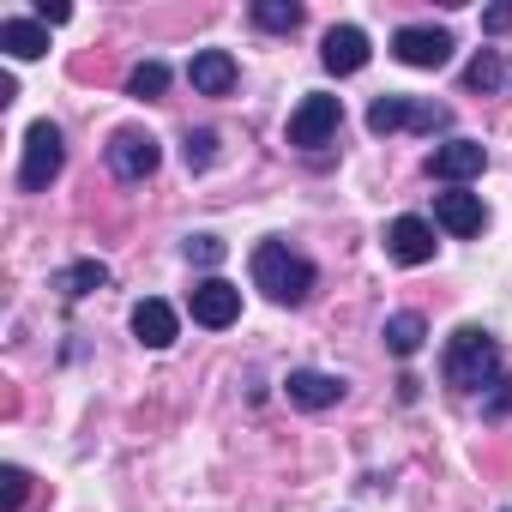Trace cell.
Returning a JSON list of instances; mask_svg holds the SVG:
<instances>
[{
    "mask_svg": "<svg viewBox=\"0 0 512 512\" xmlns=\"http://www.w3.org/2000/svg\"><path fill=\"white\" fill-rule=\"evenodd\" d=\"M506 512H512V506H506Z\"/></svg>",
    "mask_w": 512,
    "mask_h": 512,
    "instance_id": "cell-28",
    "label": "cell"
},
{
    "mask_svg": "<svg viewBox=\"0 0 512 512\" xmlns=\"http://www.w3.org/2000/svg\"><path fill=\"white\" fill-rule=\"evenodd\" d=\"M320 61H326V73H362V67H368V37H362L356 25H332Z\"/></svg>",
    "mask_w": 512,
    "mask_h": 512,
    "instance_id": "cell-12",
    "label": "cell"
},
{
    "mask_svg": "<svg viewBox=\"0 0 512 512\" xmlns=\"http://www.w3.org/2000/svg\"><path fill=\"white\" fill-rule=\"evenodd\" d=\"M127 91H133V97H145V103H151V97H163V91H169V67H163V61H139V67L127 73Z\"/></svg>",
    "mask_w": 512,
    "mask_h": 512,
    "instance_id": "cell-20",
    "label": "cell"
},
{
    "mask_svg": "<svg viewBox=\"0 0 512 512\" xmlns=\"http://www.w3.org/2000/svg\"><path fill=\"white\" fill-rule=\"evenodd\" d=\"M422 338H428V320H422V314H392V320H386V350H392V356H416Z\"/></svg>",
    "mask_w": 512,
    "mask_h": 512,
    "instance_id": "cell-17",
    "label": "cell"
},
{
    "mask_svg": "<svg viewBox=\"0 0 512 512\" xmlns=\"http://www.w3.org/2000/svg\"><path fill=\"white\" fill-rule=\"evenodd\" d=\"M217 157V133H187V169H205Z\"/></svg>",
    "mask_w": 512,
    "mask_h": 512,
    "instance_id": "cell-23",
    "label": "cell"
},
{
    "mask_svg": "<svg viewBox=\"0 0 512 512\" xmlns=\"http://www.w3.org/2000/svg\"><path fill=\"white\" fill-rule=\"evenodd\" d=\"M0 49L13 61H37V55H49V25L43 19H7L0 25Z\"/></svg>",
    "mask_w": 512,
    "mask_h": 512,
    "instance_id": "cell-16",
    "label": "cell"
},
{
    "mask_svg": "<svg viewBox=\"0 0 512 512\" xmlns=\"http://www.w3.org/2000/svg\"><path fill=\"white\" fill-rule=\"evenodd\" d=\"M386 253L398 266H428L434 260V229L422 223V217H398L392 229H386Z\"/></svg>",
    "mask_w": 512,
    "mask_h": 512,
    "instance_id": "cell-10",
    "label": "cell"
},
{
    "mask_svg": "<svg viewBox=\"0 0 512 512\" xmlns=\"http://www.w3.org/2000/svg\"><path fill=\"white\" fill-rule=\"evenodd\" d=\"M61 157H67L61 127H55V121H31V133H25V163H19V187H25V193H43V187L61 175Z\"/></svg>",
    "mask_w": 512,
    "mask_h": 512,
    "instance_id": "cell-3",
    "label": "cell"
},
{
    "mask_svg": "<svg viewBox=\"0 0 512 512\" xmlns=\"http://www.w3.org/2000/svg\"><path fill=\"white\" fill-rule=\"evenodd\" d=\"M284 386H290V404H302V410H326V404L344 398V380L338 374H320V368H296Z\"/></svg>",
    "mask_w": 512,
    "mask_h": 512,
    "instance_id": "cell-13",
    "label": "cell"
},
{
    "mask_svg": "<svg viewBox=\"0 0 512 512\" xmlns=\"http://www.w3.org/2000/svg\"><path fill=\"white\" fill-rule=\"evenodd\" d=\"M187 79H193L199 97H229V91H235V61H229L223 49H205V55H193Z\"/></svg>",
    "mask_w": 512,
    "mask_h": 512,
    "instance_id": "cell-14",
    "label": "cell"
},
{
    "mask_svg": "<svg viewBox=\"0 0 512 512\" xmlns=\"http://www.w3.org/2000/svg\"><path fill=\"white\" fill-rule=\"evenodd\" d=\"M0 506H7V512H19V506H25V470H19V464L0 470Z\"/></svg>",
    "mask_w": 512,
    "mask_h": 512,
    "instance_id": "cell-22",
    "label": "cell"
},
{
    "mask_svg": "<svg viewBox=\"0 0 512 512\" xmlns=\"http://www.w3.org/2000/svg\"><path fill=\"white\" fill-rule=\"evenodd\" d=\"M103 284H109V266H103V260H79V266H67V272L55 278L61 296H91V290H103Z\"/></svg>",
    "mask_w": 512,
    "mask_h": 512,
    "instance_id": "cell-18",
    "label": "cell"
},
{
    "mask_svg": "<svg viewBox=\"0 0 512 512\" xmlns=\"http://www.w3.org/2000/svg\"><path fill=\"white\" fill-rule=\"evenodd\" d=\"M235 314H241V290H235V284H223V278L193 284V320H199V326L223 332V326H235Z\"/></svg>",
    "mask_w": 512,
    "mask_h": 512,
    "instance_id": "cell-9",
    "label": "cell"
},
{
    "mask_svg": "<svg viewBox=\"0 0 512 512\" xmlns=\"http://www.w3.org/2000/svg\"><path fill=\"white\" fill-rule=\"evenodd\" d=\"M488 169V151L476 145V139H446V145H434V157H428V175L434 181H470V175H482Z\"/></svg>",
    "mask_w": 512,
    "mask_h": 512,
    "instance_id": "cell-8",
    "label": "cell"
},
{
    "mask_svg": "<svg viewBox=\"0 0 512 512\" xmlns=\"http://www.w3.org/2000/svg\"><path fill=\"white\" fill-rule=\"evenodd\" d=\"M500 79H506V67H500V55H494V49H482V55L464 67V85H470V91H494Z\"/></svg>",
    "mask_w": 512,
    "mask_h": 512,
    "instance_id": "cell-21",
    "label": "cell"
},
{
    "mask_svg": "<svg viewBox=\"0 0 512 512\" xmlns=\"http://www.w3.org/2000/svg\"><path fill=\"white\" fill-rule=\"evenodd\" d=\"M133 338H139L145 350H169V344H175V308L157 302V296L139 302V308H133Z\"/></svg>",
    "mask_w": 512,
    "mask_h": 512,
    "instance_id": "cell-15",
    "label": "cell"
},
{
    "mask_svg": "<svg viewBox=\"0 0 512 512\" xmlns=\"http://www.w3.org/2000/svg\"><path fill=\"white\" fill-rule=\"evenodd\" d=\"M253 284H260L272 302H308V290H314V266L302 260V253H290L284 241H260L253 247Z\"/></svg>",
    "mask_w": 512,
    "mask_h": 512,
    "instance_id": "cell-2",
    "label": "cell"
},
{
    "mask_svg": "<svg viewBox=\"0 0 512 512\" xmlns=\"http://www.w3.org/2000/svg\"><path fill=\"white\" fill-rule=\"evenodd\" d=\"M37 19H43V25H67V19H73V7H61V0L49 7V0H43V7H37Z\"/></svg>",
    "mask_w": 512,
    "mask_h": 512,
    "instance_id": "cell-26",
    "label": "cell"
},
{
    "mask_svg": "<svg viewBox=\"0 0 512 512\" xmlns=\"http://www.w3.org/2000/svg\"><path fill=\"white\" fill-rule=\"evenodd\" d=\"M253 25H260V31H296L302 7H296V0H260V7H253Z\"/></svg>",
    "mask_w": 512,
    "mask_h": 512,
    "instance_id": "cell-19",
    "label": "cell"
},
{
    "mask_svg": "<svg viewBox=\"0 0 512 512\" xmlns=\"http://www.w3.org/2000/svg\"><path fill=\"white\" fill-rule=\"evenodd\" d=\"M157 163H163V151H157V139H151V133L121 127V133L109 139V169H115L121 181H145V175H157Z\"/></svg>",
    "mask_w": 512,
    "mask_h": 512,
    "instance_id": "cell-6",
    "label": "cell"
},
{
    "mask_svg": "<svg viewBox=\"0 0 512 512\" xmlns=\"http://www.w3.org/2000/svg\"><path fill=\"white\" fill-rule=\"evenodd\" d=\"M434 223H440V229H452V235H482L488 211H482V199H476V193L452 187V193H440V199H434Z\"/></svg>",
    "mask_w": 512,
    "mask_h": 512,
    "instance_id": "cell-11",
    "label": "cell"
},
{
    "mask_svg": "<svg viewBox=\"0 0 512 512\" xmlns=\"http://www.w3.org/2000/svg\"><path fill=\"white\" fill-rule=\"evenodd\" d=\"M187 260L217 266V260H223V241H217V235H193V241H187Z\"/></svg>",
    "mask_w": 512,
    "mask_h": 512,
    "instance_id": "cell-24",
    "label": "cell"
},
{
    "mask_svg": "<svg viewBox=\"0 0 512 512\" xmlns=\"http://www.w3.org/2000/svg\"><path fill=\"white\" fill-rule=\"evenodd\" d=\"M392 55L404 61V67H446L452 61V37L446 31H434V25H404L398 37H392Z\"/></svg>",
    "mask_w": 512,
    "mask_h": 512,
    "instance_id": "cell-7",
    "label": "cell"
},
{
    "mask_svg": "<svg viewBox=\"0 0 512 512\" xmlns=\"http://www.w3.org/2000/svg\"><path fill=\"white\" fill-rule=\"evenodd\" d=\"M338 127H344V103L326 97V91H314V97H302V109L290 115V145H296V151H320V145L338 139Z\"/></svg>",
    "mask_w": 512,
    "mask_h": 512,
    "instance_id": "cell-4",
    "label": "cell"
},
{
    "mask_svg": "<svg viewBox=\"0 0 512 512\" xmlns=\"http://www.w3.org/2000/svg\"><path fill=\"white\" fill-rule=\"evenodd\" d=\"M488 416H512V380H500V386L488 392Z\"/></svg>",
    "mask_w": 512,
    "mask_h": 512,
    "instance_id": "cell-25",
    "label": "cell"
},
{
    "mask_svg": "<svg viewBox=\"0 0 512 512\" xmlns=\"http://www.w3.org/2000/svg\"><path fill=\"white\" fill-rule=\"evenodd\" d=\"M446 121H452V109H440V103H410V97H374V109H368V133H398V127L440 133Z\"/></svg>",
    "mask_w": 512,
    "mask_h": 512,
    "instance_id": "cell-5",
    "label": "cell"
},
{
    "mask_svg": "<svg viewBox=\"0 0 512 512\" xmlns=\"http://www.w3.org/2000/svg\"><path fill=\"white\" fill-rule=\"evenodd\" d=\"M446 386H458V392H494L500 386V344L482 326H458L446 338Z\"/></svg>",
    "mask_w": 512,
    "mask_h": 512,
    "instance_id": "cell-1",
    "label": "cell"
},
{
    "mask_svg": "<svg viewBox=\"0 0 512 512\" xmlns=\"http://www.w3.org/2000/svg\"><path fill=\"white\" fill-rule=\"evenodd\" d=\"M482 25H488V31H506V25H512V7H494V13H482Z\"/></svg>",
    "mask_w": 512,
    "mask_h": 512,
    "instance_id": "cell-27",
    "label": "cell"
}]
</instances>
